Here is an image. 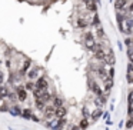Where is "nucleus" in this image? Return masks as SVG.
Instances as JSON below:
<instances>
[{
    "label": "nucleus",
    "instance_id": "obj_1",
    "mask_svg": "<svg viewBox=\"0 0 133 130\" xmlns=\"http://www.w3.org/2000/svg\"><path fill=\"white\" fill-rule=\"evenodd\" d=\"M15 92H16V96H17V101H19V103H26L27 99H29V92H27V89L24 87V84H23V86L16 87Z\"/></svg>",
    "mask_w": 133,
    "mask_h": 130
},
{
    "label": "nucleus",
    "instance_id": "obj_2",
    "mask_svg": "<svg viewBox=\"0 0 133 130\" xmlns=\"http://www.w3.org/2000/svg\"><path fill=\"white\" fill-rule=\"evenodd\" d=\"M132 24H133V20L130 17H124V19H120V20H119V27H120L122 33H124V35H129L130 33Z\"/></svg>",
    "mask_w": 133,
    "mask_h": 130
},
{
    "label": "nucleus",
    "instance_id": "obj_3",
    "mask_svg": "<svg viewBox=\"0 0 133 130\" xmlns=\"http://www.w3.org/2000/svg\"><path fill=\"white\" fill-rule=\"evenodd\" d=\"M32 110L30 109H27V107H24V109H22V112H20V116L22 117H24V119H32Z\"/></svg>",
    "mask_w": 133,
    "mask_h": 130
}]
</instances>
